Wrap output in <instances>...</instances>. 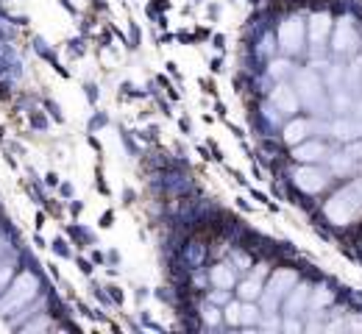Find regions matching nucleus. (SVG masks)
Listing matches in <instances>:
<instances>
[{"instance_id":"obj_1","label":"nucleus","mask_w":362,"mask_h":334,"mask_svg":"<svg viewBox=\"0 0 362 334\" xmlns=\"http://www.w3.org/2000/svg\"><path fill=\"white\" fill-rule=\"evenodd\" d=\"M293 90L298 95V103L307 106L315 117H323L332 112V97L326 81L315 73V67H301L293 73Z\"/></svg>"},{"instance_id":"obj_2","label":"nucleus","mask_w":362,"mask_h":334,"mask_svg":"<svg viewBox=\"0 0 362 334\" xmlns=\"http://www.w3.org/2000/svg\"><path fill=\"white\" fill-rule=\"evenodd\" d=\"M323 215H326V220L334 223V226H351L362 215V176L354 179V181H349L346 187H340V190L334 192V195L326 201Z\"/></svg>"},{"instance_id":"obj_3","label":"nucleus","mask_w":362,"mask_h":334,"mask_svg":"<svg viewBox=\"0 0 362 334\" xmlns=\"http://www.w3.org/2000/svg\"><path fill=\"white\" fill-rule=\"evenodd\" d=\"M298 282V273L296 270H287V268H279L268 279V285L262 287V295H259V306H262V315H276L279 304L287 298V292L296 287Z\"/></svg>"},{"instance_id":"obj_4","label":"nucleus","mask_w":362,"mask_h":334,"mask_svg":"<svg viewBox=\"0 0 362 334\" xmlns=\"http://www.w3.org/2000/svg\"><path fill=\"white\" fill-rule=\"evenodd\" d=\"M37 290H40V282H37L34 273H20L11 285L6 287V292L0 298V315H11V312L23 309L37 295Z\"/></svg>"},{"instance_id":"obj_5","label":"nucleus","mask_w":362,"mask_h":334,"mask_svg":"<svg viewBox=\"0 0 362 334\" xmlns=\"http://www.w3.org/2000/svg\"><path fill=\"white\" fill-rule=\"evenodd\" d=\"M276 42L284 56H301L307 50V23L304 17H287L281 20L276 31Z\"/></svg>"},{"instance_id":"obj_6","label":"nucleus","mask_w":362,"mask_h":334,"mask_svg":"<svg viewBox=\"0 0 362 334\" xmlns=\"http://www.w3.org/2000/svg\"><path fill=\"white\" fill-rule=\"evenodd\" d=\"M332 50L337 53V56H351V53H357L360 48V34H357V23L346 14V17H340L334 25H332Z\"/></svg>"},{"instance_id":"obj_7","label":"nucleus","mask_w":362,"mask_h":334,"mask_svg":"<svg viewBox=\"0 0 362 334\" xmlns=\"http://www.w3.org/2000/svg\"><path fill=\"white\" fill-rule=\"evenodd\" d=\"M293 184H296L301 192L315 195V192L326 190V184H329V173H326L323 167H317L315 162H301V167L293 170Z\"/></svg>"},{"instance_id":"obj_8","label":"nucleus","mask_w":362,"mask_h":334,"mask_svg":"<svg viewBox=\"0 0 362 334\" xmlns=\"http://www.w3.org/2000/svg\"><path fill=\"white\" fill-rule=\"evenodd\" d=\"M332 17L326 14V11H317L310 17V23H307V40L313 42V56H320L323 48L329 45V37H332Z\"/></svg>"},{"instance_id":"obj_9","label":"nucleus","mask_w":362,"mask_h":334,"mask_svg":"<svg viewBox=\"0 0 362 334\" xmlns=\"http://www.w3.org/2000/svg\"><path fill=\"white\" fill-rule=\"evenodd\" d=\"M317 131H326V134H329V123H317V120H307V117H296V120H290V123L284 126V143L293 148V145L310 140V137L317 134Z\"/></svg>"},{"instance_id":"obj_10","label":"nucleus","mask_w":362,"mask_h":334,"mask_svg":"<svg viewBox=\"0 0 362 334\" xmlns=\"http://www.w3.org/2000/svg\"><path fill=\"white\" fill-rule=\"evenodd\" d=\"M310 292H313V287L307 285V282H296V287L281 301L284 304V318H301V315H307L310 312Z\"/></svg>"},{"instance_id":"obj_11","label":"nucleus","mask_w":362,"mask_h":334,"mask_svg":"<svg viewBox=\"0 0 362 334\" xmlns=\"http://www.w3.org/2000/svg\"><path fill=\"white\" fill-rule=\"evenodd\" d=\"M271 103L276 106V112H281V114H287V117H293L296 112H298V95H296V90L287 84V81H276V87L271 90Z\"/></svg>"},{"instance_id":"obj_12","label":"nucleus","mask_w":362,"mask_h":334,"mask_svg":"<svg viewBox=\"0 0 362 334\" xmlns=\"http://www.w3.org/2000/svg\"><path fill=\"white\" fill-rule=\"evenodd\" d=\"M360 156H362V150L357 148V145H349V148H343L340 153L329 156L332 173H334V176H351V173L357 170V165H360Z\"/></svg>"},{"instance_id":"obj_13","label":"nucleus","mask_w":362,"mask_h":334,"mask_svg":"<svg viewBox=\"0 0 362 334\" xmlns=\"http://www.w3.org/2000/svg\"><path fill=\"white\" fill-rule=\"evenodd\" d=\"M265 273H268V265H257L254 273L237 285V295L240 301H259L262 295V287H265Z\"/></svg>"},{"instance_id":"obj_14","label":"nucleus","mask_w":362,"mask_h":334,"mask_svg":"<svg viewBox=\"0 0 362 334\" xmlns=\"http://www.w3.org/2000/svg\"><path fill=\"white\" fill-rule=\"evenodd\" d=\"M329 134H334V137H337V140H343V143H354L357 137H362V120L343 114L340 120L329 123Z\"/></svg>"},{"instance_id":"obj_15","label":"nucleus","mask_w":362,"mask_h":334,"mask_svg":"<svg viewBox=\"0 0 362 334\" xmlns=\"http://www.w3.org/2000/svg\"><path fill=\"white\" fill-rule=\"evenodd\" d=\"M293 156L296 162H320V159H329V148L317 140H304L293 145Z\"/></svg>"},{"instance_id":"obj_16","label":"nucleus","mask_w":362,"mask_h":334,"mask_svg":"<svg viewBox=\"0 0 362 334\" xmlns=\"http://www.w3.org/2000/svg\"><path fill=\"white\" fill-rule=\"evenodd\" d=\"M209 282L215 287H223V290H231V287L237 285V270L231 268V262H221V265H215L212 270H209Z\"/></svg>"},{"instance_id":"obj_17","label":"nucleus","mask_w":362,"mask_h":334,"mask_svg":"<svg viewBox=\"0 0 362 334\" xmlns=\"http://www.w3.org/2000/svg\"><path fill=\"white\" fill-rule=\"evenodd\" d=\"M332 301H334V292H332L329 287H323V285L313 287V292H310V309H313V312H310V315H317V312L326 309Z\"/></svg>"},{"instance_id":"obj_18","label":"nucleus","mask_w":362,"mask_h":334,"mask_svg":"<svg viewBox=\"0 0 362 334\" xmlns=\"http://www.w3.org/2000/svg\"><path fill=\"white\" fill-rule=\"evenodd\" d=\"M262 321V306L257 301H243L240 304V326H257Z\"/></svg>"},{"instance_id":"obj_19","label":"nucleus","mask_w":362,"mask_h":334,"mask_svg":"<svg viewBox=\"0 0 362 334\" xmlns=\"http://www.w3.org/2000/svg\"><path fill=\"white\" fill-rule=\"evenodd\" d=\"M326 332H362V318L360 315H349L346 321H334L329 326H323Z\"/></svg>"},{"instance_id":"obj_20","label":"nucleus","mask_w":362,"mask_h":334,"mask_svg":"<svg viewBox=\"0 0 362 334\" xmlns=\"http://www.w3.org/2000/svg\"><path fill=\"white\" fill-rule=\"evenodd\" d=\"M201 321H204V326H218L221 323V309L215 306V304H206L204 309H201Z\"/></svg>"},{"instance_id":"obj_21","label":"nucleus","mask_w":362,"mask_h":334,"mask_svg":"<svg viewBox=\"0 0 362 334\" xmlns=\"http://www.w3.org/2000/svg\"><path fill=\"white\" fill-rule=\"evenodd\" d=\"M268 73H271V78H276V81H284L287 73H290V61L287 59H276V61H271Z\"/></svg>"},{"instance_id":"obj_22","label":"nucleus","mask_w":362,"mask_h":334,"mask_svg":"<svg viewBox=\"0 0 362 334\" xmlns=\"http://www.w3.org/2000/svg\"><path fill=\"white\" fill-rule=\"evenodd\" d=\"M223 318H226L231 326H240V304L237 301H228L226 309H223Z\"/></svg>"},{"instance_id":"obj_23","label":"nucleus","mask_w":362,"mask_h":334,"mask_svg":"<svg viewBox=\"0 0 362 334\" xmlns=\"http://www.w3.org/2000/svg\"><path fill=\"white\" fill-rule=\"evenodd\" d=\"M228 301H231V292L223 290V287H218L215 292H209V304H215V306H223Z\"/></svg>"},{"instance_id":"obj_24","label":"nucleus","mask_w":362,"mask_h":334,"mask_svg":"<svg viewBox=\"0 0 362 334\" xmlns=\"http://www.w3.org/2000/svg\"><path fill=\"white\" fill-rule=\"evenodd\" d=\"M231 268H234V270H248V268H254V265L248 262L245 254H231Z\"/></svg>"},{"instance_id":"obj_25","label":"nucleus","mask_w":362,"mask_h":334,"mask_svg":"<svg viewBox=\"0 0 362 334\" xmlns=\"http://www.w3.org/2000/svg\"><path fill=\"white\" fill-rule=\"evenodd\" d=\"M281 329H284V332H304V323H301L298 318H287V321L281 323Z\"/></svg>"},{"instance_id":"obj_26","label":"nucleus","mask_w":362,"mask_h":334,"mask_svg":"<svg viewBox=\"0 0 362 334\" xmlns=\"http://www.w3.org/2000/svg\"><path fill=\"white\" fill-rule=\"evenodd\" d=\"M8 282H11V265H3L0 268V292L8 287Z\"/></svg>"},{"instance_id":"obj_27","label":"nucleus","mask_w":362,"mask_h":334,"mask_svg":"<svg viewBox=\"0 0 362 334\" xmlns=\"http://www.w3.org/2000/svg\"><path fill=\"white\" fill-rule=\"evenodd\" d=\"M47 321H37V323H31V326H25V332H34V329H45Z\"/></svg>"},{"instance_id":"obj_28","label":"nucleus","mask_w":362,"mask_h":334,"mask_svg":"<svg viewBox=\"0 0 362 334\" xmlns=\"http://www.w3.org/2000/svg\"><path fill=\"white\" fill-rule=\"evenodd\" d=\"M360 67H362V64H360ZM360 84H362V70H360Z\"/></svg>"}]
</instances>
